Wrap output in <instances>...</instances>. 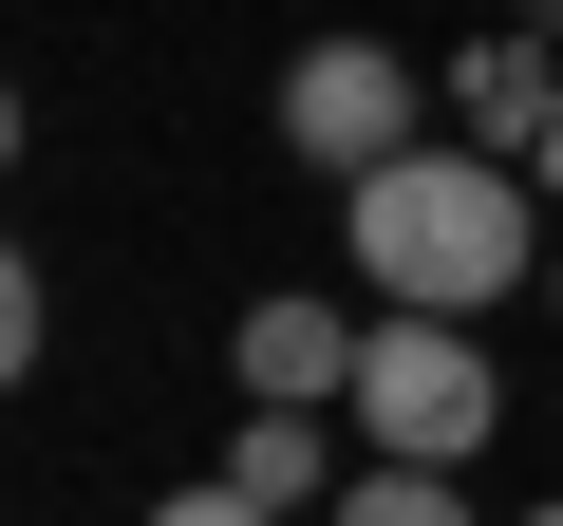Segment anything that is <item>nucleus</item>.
Segmentation results:
<instances>
[{"label": "nucleus", "instance_id": "1", "mask_svg": "<svg viewBox=\"0 0 563 526\" xmlns=\"http://www.w3.org/2000/svg\"><path fill=\"white\" fill-rule=\"evenodd\" d=\"M339 244H357V283L413 302V320H488L526 263H544L507 151H395V169H357V188H339Z\"/></svg>", "mask_w": 563, "mask_h": 526}, {"label": "nucleus", "instance_id": "2", "mask_svg": "<svg viewBox=\"0 0 563 526\" xmlns=\"http://www.w3.org/2000/svg\"><path fill=\"white\" fill-rule=\"evenodd\" d=\"M357 451H395V470H470L488 451V414H507V376L470 358V320H413V302H376V339H357Z\"/></svg>", "mask_w": 563, "mask_h": 526}, {"label": "nucleus", "instance_id": "3", "mask_svg": "<svg viewBox=\"0 0 563 526\" xmlns=\"http://www.w3.org/2000/svg\"><path fill=\"white\" fill-rule=\"evenodd\" d=\"M413 95H432V76H413L395 39H301V57H282V151L357 188V169H395V151H432V132H413Z\"/></svg>", "mask_w": 563, "mask_h": 526}, {"label": "nucleus", "instance_id": "4", "mask_svg": "<svg viewBox=\"0 0 563 526\" xmlns=\"http://www.w3.org/2000/svg\"><path fill=\"white\" fill-rule=\"evenodd\" d=\"M357 339H376V320H339V302H244L225 358H244L263 414H320V395H357Z\"/></svg>", "mask_w": 563, "mask_h": 526}, {"label": "nucleus", "instance_id": "5", "mask_svg": "<svg viewBox=\"0 0 563 526\" xmlns=\"http://www.w3.org/2000/svg\"><path fill=\"white\" fill-rule=\"evenodd\" d=\"M225 489L301 526V507H339L357 470H339V432H320V414H263V395H244V432H225Z\"/></svg>", "mask_w": 563, "mask_h": 526}, {"label": "nucleus", "instance_id": "6", "mask_svg": "<svg viewBox=\"0 0 563 526\" xmlns=\"http://www.w3.org/2000/svg\"><path fill=\"white\" fill-rule=\"evenodd\" d=\"M451 95H470V132H488V151H526V169L563 151V76H544L526 39H488V57H451Z\"/></svg>", "mask_w": 563, "mask_h": 526}, {"label": "nucleus", "instance_id": "7", "mask_svg": "<svg viewBox=\"0 0 563 526\" xmlns=\"http://www.w3.org/2000/svg\"><path fill=\"white\" fill-rule=\"evenodd\" d=\"M339 526H470V489H451V470H395V451H357Z\"/></svg>", "mask_w": 563, "mask_h": 526}, {"label": "nucleus", "instance_id": "8", "mask_svg": "<svg viewBox=\"0 0 563 526\" xmlns=\"http://www.w3.org/2000/svg\"><path fill=\"white\" fill-rule=\"evenodd\" d=\"M151 526H282V507H244V489H225V470H207V489H169V507H151Z\"/></svg>", "mask_w": 563, "mask_h": 526}, {"label": "nucleus", "instance_id": "9", "mask_svg": "<svg viewBox=\"0 0 563 526\" xmlns=\"http://www.w3.org/2000/svg\"><path fill=\"white\" fill-rule=\"evenodd\" d=\"M526 526H563V489H544V507H526Z\"/></svg>", "mask_w": 563, "mask_h": 526}, {"label": "nucleus", "instance_id": "10", "mask_svg": "<svg viewBox=\"0 0 563 526\" xmlns=\"http://www.w3.org/2000/svg\"><path fill=\"white\" fill-rule=\"evenodd\" d=\"M544 283H563V263H544Z\"/></svg>", "mask_w": 563, "mask_h": 526}]
</instances>
